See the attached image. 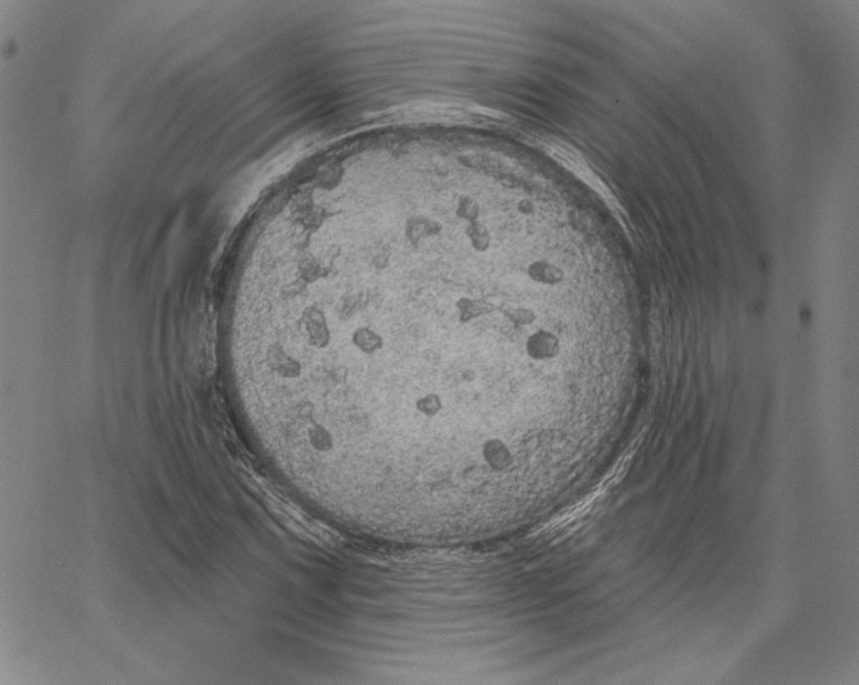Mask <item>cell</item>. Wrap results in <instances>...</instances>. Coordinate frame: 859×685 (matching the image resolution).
I'll list each match as a JSON object with an SVG mask.
<instances>
[{
	"label": "cell",
	"mask_w": 859,
	"mask_h": 685,
	"mask_svg": "<svg viewBox=\"0 0 859 685\" xmlns=\"http://www.w3.org/2000/svg\"><path fill=\"white\" fill-rule=\"evenodd\" d=\"M529 279L545 286H555L563 280V271L547 260H534L527 268Z\"/></svg>",
	"instance_id": "7a4b0ae2"
},
{
	"label": "cell",
	"mask_w": 859,
	"mask_h": 685,
	"mask_svg": "<svg viewBox=\"0 0 859 685\" xmlns=\"http://www.w3.org/2000/svg\"><path fill=\"white\" fill-rule=\"evenodd\" d=\"M502 313H504V316L511 324H514L517 327H528V325H531L536 321V317H537L533 309L524 307V306L507 307L505 310H502Z\"/></svg>",
	"instance_id": "3957f363"
},
{
	"label": "cell",
	"mask_w": 859,
	"mask_h": 685,
	"mask_svg": "<svg viewBox=\"0 0 859 685\" xmlns=\"http://www.w3.org/2000/svg\"><path fill=\"white\" fill-rule=\"evenodd\" d=\"M517 207H518V211H520L522 215H531V214L534 212V204H533L531 200H528V199H522V200H520V203H518Z\"/></svg>",
	"instance_id": "277c9868"
},
{
	"label": "cell",
	"mask_w": 859,
	"mask_h": 685,
	"mask_svg": "<svg viewBox=\"0 0 859 685\" xmlns=\"http://www.w3.org/2000/svg\"><path fill=\"white\" fill-rule=\"evenodd\" d=\"M525 350L534 360H550L559 355L560 340L550 330H536L528 337Z\"/></svg>",
	"instance_id": "6da1fadb"
}]
</instances>
